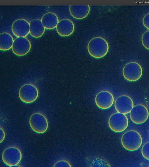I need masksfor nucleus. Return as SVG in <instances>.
<instances>
[{
	"mask_svg": "<svg viewBox=\"0 0 149 167\" xmlns=\"http://www.w3.org/2000/svg\"><path fill=\"white\" fill-rule=\"evenodd\" d=\"M69 12L74 18L77 19L85 18L90 11L89 5H71L69 6Z\"/></svg>",
	"mask_w": 149,
	"mask_h": 167,
	"instance_id": "nucleus-14",
	"label": "nucleus"
},
{
	"mask_svg": "<svg viewBox=\"0 0 149 167\" xmlns=\"http://www.w3.org/2000/svg\"><path fill=\"white\" fill-rule=\"evenodd\" d=\"M41 21L45 28L52 29L56 27L59 21L58 17L55 13L49 12L43 15Z\"/></svg>",
	"mask_w": 149,
	"mask_h": 167,
	"instance_id": "nucleus-16",
	"label": "nucleus"
},
{
	"mask_svg": "<svg viewBox=\"0 0 149 167\" xmlns=\"http://www.w3.org/2000/svg\"><path fill=\"white\" fill-rule=\"evenodd\" d=\"M123 146L126 150L131 151L138 149L141 146L142 139L140 134L137 131L130 130L124 133L121 138Z\"/></svg>",
	"mask_w": 149,
	"mask_h": 167,
	"instance_id": "nucleus-2",
	"label": "nucleus"
},
{
	"mask_svg": "<svg viewBox=\"0 0 149 167\" xmlns=\"http://www.w3.org/2000/svg\"><path fill=\"white\" fill-rule=\"evenodd\" d=\"M143 69L141 66L136 62H131L126 64L123 69V74L127 80L134 82L138 80L141 76Z\"/></svg>",
	"mask_w": 149,
	"mask_h": 167,
	"instance_id": "nucleus-5",
	"label": "nucleus"
},
{
	"mask_svg": "<svg viewBox=\"0 0 149 167\" xmlns=\"http://www.w3.org/2000/svg\"><path fill=\"white\" fill-rule=\"evenodd\" d=\"M142 22L144 25L149 29V13L144 16L143 18Z\"/></svg>",
	"mask_w": 149,
	"mask_h": 167,
	"instance_id": "nucleus-22",
	"label": "nucleus"
},
{
	"mask_svg": "<svg viewBox=\"0 0 149 167\" xmlns=\"http://www.w3.org/2000/svg\"><path fill=\"white\" fill-rule=\"evenodd\" d=\"M39 91L37 88L31 83L23 85L19 91V96L21 100L25 103H31L38 98Z\"/></svg>",
	"mask_w": 149,
	"mask_h": 167,
	"instance_id": "nucleus-7",
	"label": "nucleus"
},
{
	"mask_svg": "<svg viewBox=\"0 0 149 167\" xmlns=\"http://www.w3.org/2000/svg\"><path fill=\"white\" fill-rule=\"evenodd\" d=\"M56 29L60 35L64 37L67 36L73 33L74 29V25L71 20L64 18L59 21Z\"/></svg>",
	"mask_w": 149,
	"mask_h": 167,
	"instance_id": "nucleus-13",
	"label": "nucleus"
},
{
	"mask_svg": "<svg viewBox=\"0 0 149 167\" xmlns=\"http://www.w3.org/2000/svg\"><path fill=\"white\" fill-rule=\"evenodd\" d=\"M108 125L113 131L120 132L124 131L127 127L129 121L125 114L117 112L111 115L108 120Z\"/></svg>",
	"mask_w": 149,
	"mask_h": 167,
	"instance_id": "nucleus-3",
	"label": "nucleus"
},
{
	"mask_svg": "<svg viewBox=\"0 0 149 167\" xmlns=\"http://www.w3.org/2000/svg\"><path fill=\"white\" fill-rule=\"evenodd\" d=\"M30 26L29 33L33 37L38 38L43 34L45 28L43 26L41 20L34 19L29 23Z\"/></svg>",
	"mask_w": 149,
	"mask_h": 167,
	"instance_id": "nucleus-15",
	"label": "nucleus"
},
{
	"mask_svg": "<svg viewBox=\"0 0 149 167\" xmlns=\"http://www.w3.org/2000/svg\"><path fill=\"white\" fill-rule=\"evenodd\" d=\"M144 96L145 102L149 108V86L145 90Z\"/></svg>",
	"mask_w": 149,
	"mask_h": 167,
	"instance_id": "nucleus-21",
	"label": "nucleus"
},
{
	"mask_svg": "<svg viewBox=\"0 0 149 167\" xmlns=\"http://www.w3.org/2000/svg\"><path fill=\"white\" fill-rule=\"evenodd\" d=\"M97 106L102 109H106L110 107L114 102L113 94L108 91H102L98 92L95 97Z\"/></svg>",
	"mask_w": 149,
	"mask_h": 167,
	"instance_id": "nucleus-11",
	"label": "nucleus"
},
{
	"mask_svg": "<svg viewBox=\"0 0 149 167\" xmlns=\"http://www.w3.org/2000/svg\"><path fill=\"white\" fill-rule=\"evenodd\" d=\"M11 29L13 34L17 37H25L29 33V24L25 19H18L13 22Z\"/></svg>",
	"mask_w": 149,
	"mask_h": 167,
	"instance_id": "nucleus-12",
	"label": "nucleus"
},
{
	"mask_svg": "<svg viewBox=\"0 0 149 167\" xmlns=\"http://www.w3.org/2000/svg\"><path fill=\"white\" fill-rule=\"evenodd\" d=\"M31 47L30 42L28 39L25 37H19L14 40L12 48L15 55L21 56L27 54Z\"/></svg>",
	"mask_w": 149,
	"mask_h": 167,
	"instance_id": "nucleus-9",
	"label": "nucleus"
},
{
	"mask_svg": "<svg viewBox=\"0 0 149 167\" xmlns=\"http://www.w3.org/2000/svg\"><path fill=\"white\" fill-rule=\"evenodd\" d=\"M141 41L143 46L149 50V30L143 33L141 38Z\"/></svg>",
	"mask_w": 149,
	"mask_h": 167,
	"instance_id": "nucleus-18",
	"label": "nucleus"
},
{
	"mask_svg": "<svg viewBox=\"0 0 149 167\" xmlns=\"http://www.w3.org/2000/svg\"><path fill=\"white\" fill-rule=\"evenodd\" d=\"M12 36L9 33L2 32L0 34V49L6 51L12 48L14 42Z\"/></svg>",
	"mask_w": 149,
	"mask_h": 167,
	"instance_id": "nucleus-17",
	"label": "nucleus"
},
{
	"mask_svg": "<svg viewBox=\"0 0 149 167\" xmlns=\"http://www.w3.org/2000/svg\"><path fill=\"white\" fill-rule=\"evenodd\" d=\"M148 109L144 105L137 104L134 106L130 112V117L131 121L137 124H141L145 122L149 117Z\"/></svg>",
	"mask_w": 149,
	"mask_h": 167,
	"instance_id": "nucleus-8",
	"label": "nucleus"
},
{
	"mask_svg": "<svg viewBox=\"0 0 149 167\" xmlns=\"http://www.w3.org/2000/svg\"></svg>",
	"mask_w": 149,
	"mask_h": 167,
	"instance_id": "nucleus-24",
	"label": "nucleus"
},
{
	"mask_svg": "<svg viewBox=\"0 0 149 167\" xmlns=\"http://www.w3.org/2000/svg\"><path fill=\"white\" fill-rule=\"evenodd\" d=\"M114 107L118 112L126 114L130 113L132 110L133 107V102L128 95H121L116 99Z\"/></svg>",
	"mask_w": 149,
	"mask_h": 167,
	"instance_id": "nucleus-10",
	"label": "nucleus"
},
{
	"mask_svg": "<svg viewBox=\"0 0 149 167\" xmlns=\"http://www.w3.org/2000/svg\"><path fill=\"white\" fill-rule=\"evenodd\" d=\"M54 167H71L70 163L65 160H61L57 162L54 165Z\"/></svg>",
	"mask_w": 149,
	"mask_h": 167,
	"instance_id": "nucleus-20",
	"label": "nucleus"
},
{
	"mask_svg": "<svg viewBox=\"0 0 149 167\" xmlns=\"http://www.w3.org/2000/svg\"><path fill=\"white\" fill-rule=\"evenodd\" d=\"M0 142H2L4 139L5 137V133L4 130L2 129V128H0Z\"/></svg>",
	"mask_w": 149,
	"mask_h": 167,
	"instance_id": "nucleus-23",
	"label": "nucleus"
},
{
	"mask_svg": "<svg viewBox=\"0 0 149 167\" xmlns=\"http://www.w3.org/2000/svg\"><path fill=\"white\" fill-rule=\"evenodd\" d=\"M109 45L106 40L103 37H96L91 39L87 45L89 54L95 58L104 57L107 53Z\"/></svg>",
	"mask_w": 149,
	"mask_h": 167,
	"instance_id": "nucleus-1",
	"label": "nucleus"
},
{
	"mask_svg": "<svg viewBox=\"0 0 149 167\" xmlns=\"http://www.w3.org/2000/svg\"><path fill=\"white\" fill-rule=\"evenodd\" d=\"M29 124L32 129L38 133L45 132L48 129V123L46 117L40 112H35L30 116Z\"/></svg>",
	"mask_w": 149,
	"mask_h": 167,
	"instance_id": "nucleus-6",
	"label": "nucleus"
},
{
	"mask_svg": "<svg viewBox=\"0 0 149 167\" xmlns=\"http://www.w3.org/2000/svg\"><path fill=\"white\" fill-rule=\"evenodd\" d=\"M141 152L144 157L149 160V142L145 143L142 146Z\"/></svg>",
	"mask_w": 149,
	"mask_h": 167,
	"instance_id": "nucleus-19",
	"label": "nucleus"
},
{
	"mask_svg": "<svg viewBox=\"0 0 149 167\" xmlns=\"http://www.w3.org/2000/svg\"><path fill=\"white\" fill-rule=\"evenodd\" d=\"M20 150L15 146H10L5 149L2 155L3 162L7 165L12 166L17 165L22 158Z\"/></svg>",
	"mask_w": 149,
	"mask_h": 167,
	"instance_id": "nucleus-4",
	"label": "nucleus"
}]
</instances>
